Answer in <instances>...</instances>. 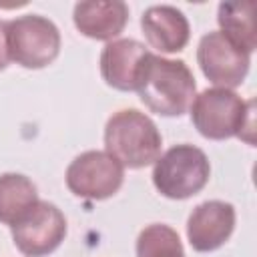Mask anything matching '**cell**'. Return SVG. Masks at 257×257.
<instances>
[{
    "label": "cell",
    "mask_w": 257,
    "mask_h": 257,
    "mask_svg": "<svg viewBox=\"0 0 257 257\" xmlns=\"http://www.w3.org/2000/svg\"><path fill=\"white\" fill-rule=\"evenodd\" d=\"M137 92L149 110L161 116H181L191 108L197 96V84L185 60L149 52L137 82Z\"/></svg>",
    "instance_id": "obj_1"
},
{
    "label": "cell",
    "mask_w": 257,
    "mask_h": 257,
    "mask_svg": "<svg viewBox=\"0 0 257 257\" xmlns=\"http://www.w3.org/2000/svg\"><path fill=\"white\" fill-rule=\"evenodd\" d=\"M253 106L255 100H243L229 88H205L193 98L191 120L199 135L211 141L239 137L253 145Z\"/></svg>",
    "instance_id": "obj_2"
},
{
    "label": "cell",
    "mask_w": 257,
    "mask_h": 257,
    "mask_svg": "<svg viewBox=\"0 0 257 257\" xmlns=\"http://www.w3.org/2000/svg\"><path fill=\"white\" fill-rule=\"evenodd\" d=\"M163 137L151 116L137 108L116 110L104 126V149L124 169H143L161 157Z\"/></svg>",
    "instance_id": "obj_3"
},
{
    "label": "cell",
    "mask_w": 257,
    "mask_h": 257,
    "mask_svg": "<svg viewBox=\"0 0 257 257\" xmlns=\"http://www.w3.org/2000/svg\"><path fill=\"white\" fill-rule=\"evenodd\" d=\"M211 177L207 155L195 145H175L155 161L153 185L155 189L175 201L189 199L205 189Z\"/></svg>",
    "instance_id": "obj_4"
},
{
    "label": "cell",
    "mask_w": 257,
    "mask_h": 257,
    "mask_svg": "<svg viewBox=\"0 0 257 257\" xmlns=\"http://www.w3.org/2000/svg\"><path fill=\"white\" fill-rule=\"evenodd\" d=\"M6 42L10 60L22 68H44L60 52V30L40 14H24L6 22Z\"/></svg>",
    "instance_id": "obj_5"
},
{
    "label": "cell",
    "mask_w": 257,
    "mask_h": 257,
    "mask_svg": "<svg viewBox=\"0 0 257 257\" xmlns=\"http://www.w3.org/2000/svg\"><path fill=\"white\" fill-rule=\"evenodd\" d=\"M122 181L124 167L106 151H84L66 169V187L80 199H108L122 187Z\"/></svg>",
    "instance_id": "obj_6"
},
{
    "label": "cell",
    "mask_w": 257,
    "mask_h": 257,
    "mask_svg": "<svg viewBox=\"0 0 257 257\" xmlns=\"http://www.w3.org/2000/svg\"><path fill=\"white\" fill-rule=\"evenodd\" d=\"M12 241L26 257H46L66 237V219L62 211L48 203L38 201L18 223L12 227Z\"/></svg>",
    "instance_id": "obj_7"
},
{
    "label": "cell",
    "mask_w": 257,
    "mask_h": 257,
    "mask_svg": "<svg viewBox=\"0 0 257 257\" xmlns=\"http://www.w3.org/2000/svg\"><path fill=\"white\" fill-rule=\"evenodd\" d=\"M197 62L209 82L231 90L243 84L249 72L251 54L233 44L221 30H213L199 40Z\"/></svg>",
    "instance_id": "obj_8"
},
{
    "label": "cell",
    "mask_w": 257,
    "mask_h": 257,
    "mask_svg": "<svg viewBox=\"0 0 257 257\" xmlns=\"http://www.w3.org/2000/svg\"><path fill=\"white\" fill-rule=\"evenodd\" d=\"M235 207L225 201H205L197 205L187 219V239L199 253L223 247L235 229Z\"/></svg>",
    "instance_id": "obj_9"
},
{
    "label": "cell",
    "mask_w": 257,
    "mask_h": 257,
    "mask_svg": "<svg viewBox=\"0 0 257 257\" xmlns=\"http://www.w3.org/2000/svg\"><path fill=\"white\" fill-rule=\"evenodd\" d=\"M149 52L151 50L145 48V44L133 38L110 40L100 52L102 80L122 92L137 90V82Z\"/></svg>",
    "instance_id": "obj_10"
},
{
    "label": "cell",
    "mask_w": 257,
    "mask_h": 257,
    "mask_svg": "<svg viewBox=\"0 0 257 257\" xmlns=\"http://www.w3.org/2000/svg\"><path fill=\"white\" fill-rule=\"evenodd\" d=\"M141 28L147 42L159 52H181L191 38L187 16L169 4L149 6L141 16Z\"/></svg>",
    "instance_id": "obj_11"
},
{
    "label": "cell",
    "mask_w": 257,
    "mask_h": 257,
    "mask_svg": "<svg viewBox=\"0 0 257 257\" xmlns=\"http://www.w3.org/2000/svg\"><path fill=\"white\" fill-rule=\"evenodd\" d=\"M74 26L92 40L116 38L128 22V6L120 0H90L74 4Z\"/></svg>",
    "instance_id": "obj_12"
},
{
    "label": "cell",
    "mask_w": 257,
    "mask_h": 257,
    "mask_svg": "<svg viewBox=\"0 0 257 257\" xmlns=\"http://www.w3.org/2000/svg\"><path fill=\"white\" fill-rule=\"evenodd\" d=\"M36 185L20 173H2L0 175V223L14 225L18 223L36 203H38Z\"/></svg>",
    "instance_id": "obj_13"
},
{
    "label": "cell",
    "mask_w": 257,
    "mask_h": 257,
    "mask_svg": "<svg viewBox=\"0 0 257 257\" xmlns=\"http://www.w3.org/2000/svg\"><path fill=\"white\" fill-rule=\"evenodd\" d=\"M255 4L251 0H235L221 2L217 12V22L221 32L245 52H253L257 48V32H255Z\"/></svg>",
    "instance_id": "obj_14"
},
{
    "label": "cell",
    "mask_w": 257,
    "mask_h": 257,
    "mask_svg": "<svg viewBox=\"0 0 257 257\" xmlns=\"http://www.w3.org/2000/svg\"><path fill=\"white\" fill-rule=\"evenodd\" d=\"M137 257H185V249L173 227L153 223L137 237Z\"/></svg>",
    "instance_id": "obj_15"
},
{
    "label": "cell",
    "mask_w": 257,
    "mask_h": 257,
    "mask_svg": "<svg viewBox=\"0 0 257 257\" xmlns=\"http://www.w3.org/2000/svg\"><path fill=\"white\" fill-rule=\"evenodd\" d=\"M10 62L8 54V42H6V22L0 20V70H4Z\"/></svg>",
    "instance_id": "obj_16"
}]
</instances>
